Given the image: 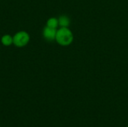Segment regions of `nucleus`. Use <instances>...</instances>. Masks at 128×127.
Instances as JSON below:
<instances>
[{
	"mask_svg": "<svg viewBox=\"0 0 128 127\" xmlns=\"http://www.w3.org/2000/svg\"><path fill=\"white\" fill-rule=\"evenodd\" d=\"M74 39V34L69 28L60 27V28L57 30L56 40L59 45L62 46H69L73 43Z\"/></svg>",
	"mask_w": 128,
	"mask_h": 127,
	"instance_id": "nucleus-1",
	"label": "nucleus"
},
{
	"mask_svg": "<svg viewBox=\"0 0 128 127\" xmlns=\"http://www.w3.org/2000/svg\"><path fill=\"white\" fill-rule=\"evenodd\" d=\"M29 40V34L25 31H20L13 36V44L17 47H23L28 44Z\"/></svg>",
	"mask_w": 128,
	"mask_h": 127,
	"instance_id": "nucleus-2",
	"label": "nucleus"
},
{
	"mask_svg": "<svg viewBox=\"0 0 128 127\" xmlns=\"http://www.w3.org/2000/svg\"><path fill=\"white\" fill-rule=\"evenodd\" d=\"M56 32H57L56 28H50L46 25V27L43 30V36L46 40L53 41V40H56Z\"/></svg>",
	"mask_w": 128,
	"mask_h": 127,
	"instance_id": "nucleus-3",
	"label": "nucleus"
},
{
	"mask_svg": "<svg viewBox=\"0 0 128 127\" xmlns=\"http://www.w3.org/2000/svg\"><path fill=\"white\" fill-rule=\"evenodd\" d=\"M58 25L63 28H68L70 24V18L66 15H62L58 18Z\"/></svg>",
	"mask_w": 128,
	"mask_h": 127,
	"instance_id": "nucleus-4",
	"label": "nucleus"
},
{
	"mask_svg": "<svg viewBox=\"0 0 128 127\" xmlns=\"http://www.w3.org/2000/svg\"><path fill=\"white\" fill-rule=\"evenodd\" d=\"M1 42L5 46H10L13 44V37H11L10 34H4L2 37Z\"/></svg>",
	"mask_w": 128,
	"mask_h": 127,
	"instance_id": "nucleus-5",
	"label": "nucleus"
},
{
	"mask_svg": "<svg viewBox=\"0 0 128 127\" xmlns=\"http://www.w3.org/2000/svg\"><path fill=\"white\" fill-rule=\"evenodd\" d=\"M46 26H48L50 28H57V27L59 26L58 19L56 17H51V18L48 19V20L46 22Z\"/></svg>",
	"mask_w": 128,
	"mask_h": 127,
	"instance_id": "nucleus-6",
	"label": "nucleus"
},
{
	"mask_svg": "<svg viewBox=\"0 0 128 127\" xmlns=\"http://www.w3.org/2000/svg\"></svg>",
	"mask_w": 128,
	"mask_h": 127,
	"instance_id": "nucleus-7",
	"label": "nucleus"
}]
</instances>
